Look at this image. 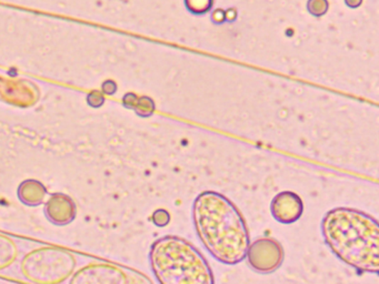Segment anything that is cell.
<instances>
[{"instance_id": "1", "label": "cell", "mask_w": 379, "mask_h": 284, "mask_svg": "<svg viewBox=\"0 0 379 284\" xmlns=\"http://www.w3.org/2000/svg\"><path fill=\"white\" fill-rule=\"evenodd\" d=\"M198 238L214 259L235 265L246 259L251 243L243 214L223 194L204 191L192 204Z\"/></svg>"}, {"instance_id": "2", "label": "cell", "mask_w": 379, "mask_h": 284, "mask_svg": "<svg viewBox=\"0 0 379 284\" xmlns=\"http://www.w3.org/2000/svg\"><path fill=\"white\" fill-rule=\"evenodd\" d=\"M321 232L339 260L357 271L378 274L379 226L372 216L351 208H336L323 216Z\"/></svg>"}, {"instance_id": "3", "label": "cell", "mask_w": 379, "mask_h": 284, "mask_svg": "<svg viewBox=\"0 0 379 284\" xmlns=\"http://www.w3.org/2000/svg\"><path fill=\"white\" fill-rule=\"evenodd\" d=\"M150 265L162 284H212L209 263L187 240L166 236L150 248Z\"/></svg>"}, {"instance_id": "4", "label": "cell", "mask_w": 379, "mask_h": 284, "mask_svg": "<svg viewBox=\"0 0 379 284\" xmlns=\"http://www.w3.org/2000/svg\"><path fill=\"white\" fill-rule=\"evenodd\" d=\"M21 272L36 283H59L73 274L76 258L61 248H41L26 254Z\"/></svg>"}, {"instance_id": "5", "label": "cell", "mask_w": 379, "mask_h": 284, "mask_svg": "<svg viewBox=\"0 0 379 284\" xmlns=\"http://www.w3.org/2000/svg\"><path fill=\"white\" fill-rule=\"evenodd\" d=\"M249 267L261 274L279 270L285 259L283 246L273 238H259L249 243L246 253Z\"/></svg>"}, {"instance_id": "6", "label": "cell", "mask_w": 379, "mask_h": 284, "mask_svg": "<svg viewBox=\"0 0 379 284\" xmlns=\"http://www.w3.org/2000/svg\"><path fill=\"white\" fill-rule=\"evenodd\" d=\"M127 282H152L142 274L134 275L122 268L107 263H90L73 274L71 283H127Z\"/></svg>"}, {"instance_id": "7", "label": "cell", "mask_w": 379, "mask_h": 284, "mask_svg": "<svg viewBox=\"0 0 379 284\" xmlns=\"http://www.w3.org/2000/svg\"><path fill=\"white\" fill-rule=\"evenodd\" d=\"M271 211L274 219L279 223H295L303 216V200L295 192H279L274 196L271 204Z\"/></svg>"}, {"instance_id": "8", "label": "cell", "mask_w": 379, "mask_h": 284, "mask_svg": "<svg viewBox=\"0 0 379 284\" xmlns=\"http://www.w3.org/2000/svg\"><path fill=\"white\" fill-rule=\"evenodd\" d=\"M45 214L51 223L66 226L76 218V204L67 194H53L46 202Z\"/></svg>"}, {"instance_id": "9", "label": "cell", "mask_w": 379, "mask_h": 284, "mask_svg": "<svg viewBox=\"0 0 379 284\" xmlns=\"http://www.w3.org/2000/svg\"><path fill=\"white\" fill-rule=\"evenodd\" d=\"M47 190L41 182L37 180H26L18 188V198L26 206H36L43 204Z\"/></svg>"}, {"instance_id": "10", "label": "cell", "mask_w": 379, "mask_h": 284, "mask_svg": "<svg viewBox=\"0 0 379 284\" xmlns=\"http://www.w3.org/2000/svg\"><path fill=\"white\" fill-rule=\"evenodd\" d=\"M18 257V248L9 236L0 234V270L11 267Z\"/></svg>"}, {"instance_id": "11", "label": "cell", "mask_w": 379, "mask_h": 284, "mask_svg": "<svg viewBox=\"0 0 379 284\" xmlns=\"http://www.w3.org/2000/svg\"><path fill=\"white\" fill-rule=\"evenodd\" d=\"M132 109L140 117H150L155 112L154 100L150 97H137Z\"/></svg>"}, {"instance_id": "12", "label": "cell", "mask_w": 379, "mask_h": 284, "mask_svg": "<svg viewBox=\"0 0 379 284\" xmlns=\"http://www.w3.org/2000/svg\"><path fill=\"white\" fill-rule=\"evenodd\" d=\"M214 0H185V6L194 15H204L212 9Z\"/></svg>"}, {"instance_id": "13", "label": "cell", "mask_w": 379, "mask_h": 284, "mask_svg": "<svg viewBox=\"0 0 379 284\" xmlns=\"http://www.w3.org/2000/svg\"><path fill=\"white\" fill-rule=\"evenodd\" d=\"M309 13L315 17H321L328 11L327 0H309L307 4Z\"/></svg>"}, {"instance_id": "14", "label": "cell", "mask_w": 379, "mask_h": 284, "mask_svg": "<svg viewBox=\"0 0 379 284\" xmlns=\"http://www.w3.org/2000/svg\"><path fill=\"white\" fill-rule=\"evenodd\" d=\"M152 221L158 226H167L170 221V214L164 209L157 210L152 214Z\"/></svg>"}, {"instance_id": "15", "label": "cell", "mask_w": 379, "mask_h": 284, "mask_svg": "<svg viewBox=\"0 0 379 284\" xmlns=\"http://www.w3.org/2000/svg\"><path fill=\"white\" fill-rule=\"evenodd\" d=\"M87 102H88L89 106L93 107V108H99V107L103 106L105 102V98L98 91H94L89 95L88 98H87Z\"/></svg>"}, {"instance_id": "16", "label": "cell", "mask_w": 379, "mask_h": 284, "mask_svg": "<svg viewBox=\"0 0 379 284\" xmlns=\"http://www.w3.org/2000/svg\"><path fill=\"white\" fill-rule=\"evenodd\" d=\"M101 89H103V91H104L106 95L112 96V95H114V93L117 91V85L113 80H107L103 83Z\"/></svg>"}, {"instance_id": "17", "label": "cell", "mask_w": 379, "mask_h": 284, "mask_svg": "<svg viewBox=\"0 0 379 284\" xmlns=\"http://www.w3.org/2000/svg\"><path fill=\"white\" fill-rule=\"evenodd\" d=\"M346 1L347 6H349L351 8H357L360 6L363 0H345Z\"/></svg>"}]
</instances>
